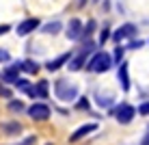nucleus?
Here are the masks:
<instances>
[{"label": "nucleus", "mask_w": 149, "mask_h": 145, "mask_svg": "<svg viewBox=\"0 0 149 145\" xmlns=\"http://www.w3.org/2000/svg\"><path fill=\"white\" fill-rule=\"evenodd\" d=\"M95 130H97V123H84V126H80L78 130H76V132L69 137V141H71V143H76V141L84 139L86 134H91V132H95Z\"/></svg>", "instance_id": "obj_10"}, {"label": "nucleus", "mask_w": 149, "mask_h": 145, "mask_svg": "<svg viewBox=\"0 0 149 145\" xmlns=\"http://www.w3.org/2000/svg\"><path fill=\"white\" fill-rule=\"evenodd\" d=\"M123 52H125V48H121V46H119V48H117L115 50V56H112V63H123Z\"/></svg>", "instance_id": "obj_18"}, {"label": "nucleus", "mask_w": 149, "mask_h": 145, "mask_svg": "<svg viewBox=\"0 0 149 145\" xmlns=\"http://www.w3.org/2000/svg\"><path fill=\"white\" fill-rule=\"evenodd\" d=\"M82 22L80 20H69V24H67V30H65V35H67V39L69 41H76V39H80L82 37Z\"/></svg>", "instance_id": "obj_8"}, {"label": "nucleus", "mask_w": 149, "mask_h": 145, "mask_svg": "<svg viewBox=\"0 0 149 145\" xmlns=\"http://www.w3.org/2000/svg\"><path fill=\"white\" fill-rule=\"evenodd\" d=\"M28 115L37 121H43V119L50 117V106L43 104V102H35L33 106H28Z\"/></svg>", "instance_id": "obj_5"}, {"label": "nucleus", "mask_w": 149, "mask_h": 145, "mask_svg": "<svg viewBox=\"0 0 149 145\" xmlns=\"http://www.w3.org/2000/svg\"><path fill=\"white\" fill-rule=\"evenodd\" d=\"M26 93H28L30 97H48V82L41 80V82H37L35 87H28Z\"/></svg>", "instance_id": "obj_11"}, {"label": "nucleus", "mask_w": 149, "mask_h": 145, "mask_svg": "<svg viewBox=\"0 0 149 145\" xmlns=\"http://www.w3.org/2000/svg\"><path fill=\"white\" fill-rule=\"evenodd\" d=\"M4 132L7 134H17V132H22V126H19L17 121H13V123H4Z\"/></svg>", "instance_id": "obj_17"}, {"label": "nucleus", "mask_w": 149, "mask_h": 145, "mask_svg": "<svg viewBox=\"0 0 149 145\" xmlns=\"http://www.w3.org/2000/svg\"><path fill=\"white\" fill-rule=\"evenodd\" d=\"M141 145H149V130H147V137L143 139V143H141Z\"/></svg>", "instance_id": "obj_29"}, {"label": "nucleus", "mask_w": 149, "mask_h": 145, "mask_svg": "<svg viewBox=\"0 0 149 145\" xmlns=\"http://www.w3.org/2000/svg\"><path fill=\"white\" fill-rule=\"evenodd\" d=\"M78 108H89V100H86V97H80V102H78Z\"/></svg>", "instance_id": "obj_26"}, {"label": "nucleus", "mask_w": 149, "mask_h": 145, "mask_svg": "<svg viewBox=\"0 0 149 145\" xmlns=\"http://www.w3.org/2000/svg\"><path fill=\"white\" fill-rule=\"evenodd\" d=\"M54 93L61 102H74L78 97V87L69 85L67 80H56L54 82Z\"/></svg>", "instance_id": "obj_2"}, {"label": "nucleus", "mask_w": 149, "mask_h": 145, "mask_svg": "<svg viewBox=\"0 0 149 145\" xmlns=\"http://www.w3.org/2000/svg\"><path fill=\"white\" fill-rule=\"evenodd\" d=\"M22 71H26V74H37L39 71V63H35V61H24L22 63Z\"/></svg>", "instance_id": "obj_14"}, {"label": "nucleus", "mask_w": 149, "mask_h": 145, "mask_svg": "<svg viewBox=\"0 0 149 145\" xmlns=\"http://www.w3.org/2000/svg\"><path fill=\"white\" fill-rule=\"evenodd\" d=\"M15 87H17V89H24V91H26L30 85H28V80H26V78H17V82H15Z\"/></svg>", "instance_id": "obj_21"}, {"label": "nucleus", "mask_w": 149, "mask_h": 145, "mask_svg": "<svg viewBox=\"0 0 149 145\" xmlns=\"http://www.w3.org/2000/svg\"><path fill=\"white\" fill-rule=\"evenodd\" d=\"M35 141H37V139H35V137H26V139H24V141H19L17 145H35Z\"/></svg>", "instance_id": "obj_24"}, {"label": "nucleus", "mask_w": 149, "mask_h": 145, "mask_svg": "<svg viewBox=\"0 0 149 145\" xmlns=\"http://www.w3.org/2000/svg\"><path fill=\"white\" fill-rule=\"evenodd\" d=\"M134 35H136V26H134V24H130V22H127V24L119 26V28L115 30V33H112V39H115L117 43L121 46V41H123V39H127V37H134Z\"/></svg>", "instance_id": "obj_6"}, {"label": "nucleus", "mask_w": 149, "mask_h": 145, "mask_svg": "<svg viewBox=\"0 0 149 145\" xmlns=\"http://www.w3.org/2000/svg\"><path fill=\"white\" fill-rule=\"evenodd\" d=\"M93 48H95V43H93V41H86V46H82V50H80V52L76 54V56H71V61H69V65H67V67H69L71 71H80L82 67L86 65V56L93 52Z\"/></svg>", "instance_id": "obj_3"}, {"label": "nucleus", "mask_w": 149, "mask_h": 145, "mask_svg": "<svg viewBox=\"0 0 149 145\" xmlns=\"http://www.w3.org/2000/svg\"><path fill=\"white\" fill-rule=\"evenodd\" d=\"M37 28H39V20L37 18H28V20H24V22L17 24V30H15V33H17L19 37H26V35H30Z\"/></svg>", "instance_id": "obj_7"}, {"label": "nucleus", "mask_w": 149, "mask_h": 145, "mask_svg": "<svg viewBox=\"0 0 149 145\" xmlns=\"http://www.w3.org/2000/svg\"><path fill=\"white\" fill-rule=\"evenodd\" d=\"M127 48H130V50H138V48H143V41H141V39H138V41L132 39L130 43H127Z\"/></svg>", "instance_id": "obj_22"}, {"label": "nucleus", "mask_w": 149, "mask_h": 145, "mask_svg": "<svg viewBox=\"0 0 149 145\" xmlns=\"http://www.w3.org/2000/svg\"><path fill=\"white\" fill-rule=\"evenodd\" d=\"M108 30H110L108 26H104V28H102V33H100V43H102V46H104L106 41L110 39V33H108Z\"/></svg>", "instance_id": "obj_20"}, {"label": "nucleus", "mask_w": 149, "mask_h": 145, "mask_svg": "<svg viewBox=\"0 0 149 145\" xmlns=\"http://www.w3.org/2000/svg\"><path fill=\"white\" fill-rule=\"evenodd\" d=\"M22 69V63H15V65H11V67H7V69L2 71V78L9 82V85H15L17 82V71Z\"/></svg>", "instance_id": "obj_12"}, {"label": "nucleus", "mask_w": 149, "mask_h": 145, "mask_svg": "<svg viewBox=\"0 0 149 145\" xmlns=\"http://www.w3.org/2000/svg\"><path fill=\"white\" fill-rule=\"evenodd\" d=\"M2 61H9V52L7 50H0V63H2Z\"/></svg>", "instance_id": "obj_28"}, {"label": "nucleus", "mask_w": 149, "mask_h": 145, "mask_svg": "<svg viewBox=\"0 0 149 145\" xmlns=\"http://www.w3.org/2000/svg\"><path fill=\"white\" fill-rule=\"evenodd\" d=\"M95 28H97V22H95V20H89L86 26L82 28V37H91V35L95 33Z\"/></svg>", "instance_id": "obj_15"}, {"label": "nucleus", "mask_w": 149, "mask_h": 145, "mask_svg": "<svg viewBox=\"0 0 149 145\" xmlns=\"http://www.w3.org/2000/svg\"><path fill=\"white\" fill-rule=\"evenodd\" d=\"M71 61V52H63V54H58L56 59H50L48 63H45V69L48 71H56L58 67H63L65 63H69Z\"/></svg>", "instance_id": "obj_9"}, {"label": "nucleus", "mask_w": 149, "mask_h": 145, "mask_svg": "<svg viewBox=\"0 0 149 145\" xmlns=\"http://www.w3.org/2000/svg\"><path fill=\"white\" fill-rule=\"evenodd\" d=\"M80 4H84V0H80Z\"/></svg>", "instance_id": "obj_30"}, {"label": "nucleus", "mask_w": 149, "mask_h": 145, "mask_svg": "<svg viewBox=\"0 0 149 145\" xmlns=\"http://www.w3.org/2000/svg\"><path fill=\"white\" fill-rule=\"evenodd\" d=\"M61 30V22H50V24H45L43 26V33L45 35H56Z\"/></svg>", "instance_id": "obj_16"}, {"label": "nucleus", "mask_w": 149, "mask_h": 145, "mask_svg": "<svg viewBox=\"0 0 149 145\" xmlns=\"http://www.w3.org/2000/svg\"><path fill=\"white\" fill-rule=\"evenodd\" d=\"M119 82L123 91H130V74H127V63L119 65Z\"/></svg>", "instance_id": "obj_13"}, {"label": "nucleus", "mask_w": 149, "mask_h": 145, "mask_svg": "<svg viewBox=\"0 0 149 145\" xmlns=\"http://www.w3.org/2000/svg\"><path fill=\"white\" fill-rule=\"evenodd\" d=\"M45 145H52V143H45Z\"/></svg>", "instance_id": "obj_31"}, {"label": "nucleus", "mask_w": 149, "mask_h": 145, "mask_svg": "<svg viewBox=\"0 0 149 145\" xmlns=\"http://www.w3.org/2000/svg\"><path fill=\"white\" fill-rule=\"evenodd\" d=\"M0 95H2V97H11V91H9L7 87H2V85H0Z\"/></svg>", "instance_id": "obj_25"}, {"label": "nucleus", "mask_w": 149, "mask_h": 145, "mask_svg": "<svg viewBox=\"0 0 149 145\" xmlns=\"http://www.w3.org/2000/svg\"><path fill=\"white\" fill-rule=\"evenodd\" d=\"M9 108H11V111L13 113H19V111H24V102H15V100H11V102H9Z\"/></svg>", "instance_id": "obj_19"}, {"label": "nucleus", "mask_w": 149, "mask_h": 145, "mask_svg": "<svg viewBox=\"0 0 149 145\" xmlns=\"http://www.w3.org/2000/svg\"><path fill=\"white\" fill-rule=\"evenodd\" d=\"M138 113H141V115H149V102H145V104L138 106Z\"/></svg>", "instance_id": "obj_23"}, {"label": "nucleus", "mask_w": 149, "mask_h": 145, "mask_svg": "<svg viewBox=\"0 0 149 145\" xmlns=\"http://www.w3.org/2000/svg\"><path fill=\"white\" fill-rule=\"evenodd\" d=\"M134 115H136V108L132 104H127V102L119 104V108H117V121L119 123H130L134 119Z\"/></svg>", "instance_id": "obj_4"}, {"label": "nucleus", "mask_w": 149, "mask_h": 145, "mask_svg": "<svg viewBox=\"0 0 149 145\" xmlns=\"http://www.w3.org/2000/svg\"><path fill=\"white\" fill-rule=\"evenodd\" d=\"M112 67V56L108 52H95L86 63V69L93 71V74H104Z\"/></svg>", "instance_id": "obj_1"}, {"label": "nucleus", "mask_w": 149, "mask_h": 145, "mask_svg": "<svg viewBox=\"0 0 149 145\" xmlns=\"http://www.w3.org/2000/svg\"><path fill=\"white\" fill-rule=\"evenodd\" d=\"M9 30H11V26H9V24H0V35H7Z\"/></svg>", "instance_id": "obj_27"}]
</instances>
